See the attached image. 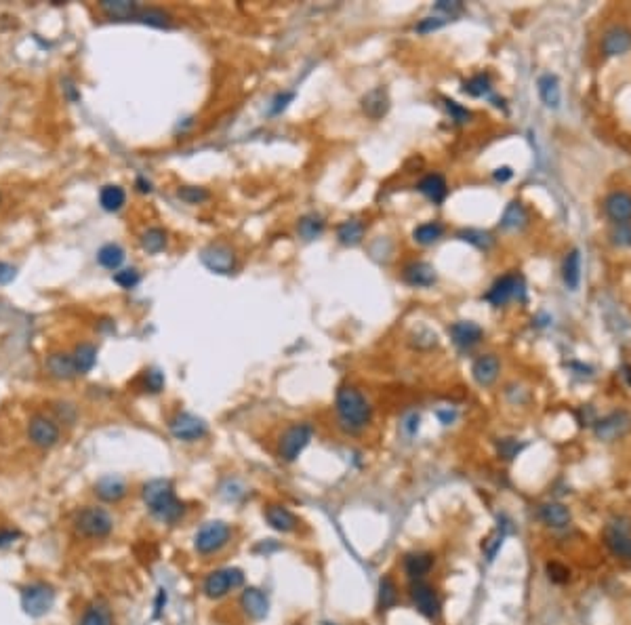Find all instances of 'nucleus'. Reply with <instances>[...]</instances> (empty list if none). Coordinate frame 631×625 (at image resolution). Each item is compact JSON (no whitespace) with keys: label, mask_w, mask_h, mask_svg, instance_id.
Here are the masks:
<instances>
[{"label":"nucleus","mask_w":631,"mask_h":625,"mask_svg":"<svg viewBox=\"0 0 631 625\" xmlns=\"http://www.w3.org/2000/svg\"><path fill=\"white\" fill-rule=\"evenodd\" d=\"M229 535H231V531L226 522H221V520L207 522L198 529V533L194 537V547L202 556L215 554L229 541Z\"/></svg>","instance_id":"39448f33"},{"label":"nucleus","mask_w":631,"mask_h":625,"mask_svg":"<svg viewBox=\"0 0 631 625\" xmlns=\"http://www.w3.org/2000/svg\"><path fill=\"white\" fill-rule=\"evenodd\" d=\"M631 430V415L627 410H615L598 421H593V434L602 443H615Z\"/></svg>","instance_id":"423d86ee"},{"label":"nucleus","mask_w":631,"mask_h":625,"mask_svg":"<svg viewBox=\"0 0 631 625\" xmlns=\"http://www.w3.org/2000/svg\"><path fill=\"white\" fill-rule=\"evenodd\" d=\"M337 236H339L341 244H345V247H356V244H360L362 238H364V224L358 222V219H350V222L339 225Z\"/></svg>","instance_id":"72a5a7b5"},{"label":"nucleus","mask_w":631,"mask_h":625,"mask_svg":"<svg viewBox=\"0 0 631 625\" xmlns=\"http://www.w3.org/2000/svg\"><path fill=\"white\" fill-rule=\"evenodd\" d=\"M547 577L553 583H566L568 577H570V571L560 562H549L547 564Z\"/></svg>","instance_id":"3c124183"},{"label":"nucleus","mask_w":631,"mask_h":625,"mask_svg":"<svg viewBox=\"0 0 631 625\" xmlns=\"http://www.w3.org/2000/svg\"><path fill=\"white\" fill-rule=\"evenodd\" d=\"M99 202L108 213H116L125 207L127 202V194L120 185H105L99 192Z\"/></svg>","instance_id":"2f4dec72"},{"label":"nucleus","mask_w":631,"mask_h":625,"mask_svg":"<svg viewBox=\"0 0 631 625\" xmlns=\"http://www.w3.org/2000/svg\"><path fill=\"white\" fill-rule=\"evenodd\" d=\"M499 371H501V362L499 358L493 356V354H486V356H480L476 362H474V379L482 386V388H489L493 386L499 377Z\"/></svg>","instance_id":"aec40b11"},{"label":"nucleus","mask_w":631,"mask_h":625,"mask_svg":"<svg viewBox=\"0 0 631 625\" xmlns=\"http://www.w3.org/2000/svg\"><path fill=\"white\" fill-rule=\"evenodd\" d=\"M46 368L57 379H72L78 375L76 366H74V358L68 356V354H53L46 360Z\"/></svg>","instance_id":"7c9ffc66"},{"label":"nucleus","mask_w":631,"mask_h":625,"mask_svg":"<svg viewBox=\"0 0 631 625\" xmlns=\"http://www.w3.org/2000/svg\"><path fill=\"white\" fill-rule=\"evenodd\" d=\"M449 333H451L454 346H459L461 350L474 348L482 339V329L476 322H469V320L454 322L451 329H449Z\"/></svg>","instance_id":"f3484780"},{"label":"nucleus","mask_w":631,"mask_h":625,"mask_svg":"<svg viewBox=\"0 0 631 625\" xmlns=\"http://www.w3.org/2000/svg\"><path fill=\"white\" fill-rule=\"evenodd\" d=\"M167 244V232L160 227H150L143 236H141V247L147 253H160Z\"/></svg>","instance_id":"58836bf2"},{"label":"nucleus","mask_w":631,"mask_h":625,"mask_svg":"<svg viewBox=\"0 0 631 625\" xmlns=\"http://www.w3.org/2000/svg\"><path fill=\"white\" fill-rule=\"evenodd\" d=\"M324 229V222L316 215H308L299 222V234L306 238V240H314L316 236H320Z\"/></svg>","instance_id":"37998d69"},{"label":"nucleus","mask_w":631,"mask_h":625,"mask_svg":"<svg viewBox=\"0 0 631 625\" xmlns=\"http://www.w3.org/2000/svg\"><path fill=\"white\" fill-rule=\"evenodd\" d=\"M137 183L141 185V187H139L141 192H150V190H152V183H150V181H143V179H139Z\"/></svg>","instance_id":"e2e57ef3"},{"label":"nucleus","mask_w":631,"mask_h":625,"mask_svg":"<svg viewBox=\"0 0 631 625\" xmlns=\"http://www.w3.org/2000/svg\"><path fill=\"white\" fill-rule=\"evenodd\" d=\"M537 87H539L541 101L547 105V108H551V110L560 108V99H562V93H560V81H558L553 74H543L541 78H539V83H537Z\"/></svg>","instance_id":"cd10ccee"},{"label":"nucleus","mask_w":631,"mask_h":625,"mask_svg":"<svg viewBox=\"0 0 631 625\" xmlns=\"http://www.w3.org/2000/svg\"><path fill=\"white\" fill-rule=\"evenodd\" d=\"M169 430L171 434L177 438V440H183V443H196L200 440L204 434H207V423L192 415V413H177L171 421H169Z\"/></svg>","instance_id":"1a4fd4ad"},{"label":"nucleus","mask_w":631,"mask_h":625,"mask_svg":"<svg viewBox=\"0 0 631 625\" xmlns=\"http://www.w3.org/2000/svg\"><path fill=\"white\" fill-rule=\"evenodd\" d=\"M631 48V30L625 26H612L602 36V53L606 57L623 55Z\"/></svg>","instance_id":"ddd939ff"},{"label":"nucleus","mask_w":631,"mask_h":625,"mask_svg":"<svg viewBox=\"0 0 631 625\" xmlns=\"http://www.w3.org/2000/svg\"><path fill=\"white\" fill-rule=\"evenodd\" d=\"M80 625H114V615L103 600H95L85 609Z\"/></svg>","instance_id":"a878e982"},{"label":"nucleus","mask_w":631,"mask_h":625,"mask_svg":"<svg viewBox=\"0 0 631 625\" xmlns=\"http://www.w3.org/2000/svg\"><path fill=\"white\" fill-rule=\"evenodd\" d=\"M97 262L108 269H116L122 262H125V251L122 247L114 244V242H108L99 249L97 253Z\"/></svg>","instance_id":"f704fd0d"},{"label":"nucleus","mask_w":631,"mask_h":625,"mask_svg":"<svg viewBox=\"0 0 631 625\" xmlns=\"http://www.w3.org/2000/svg\"><path fill=\"white\" fill-rule=\"evenodd\" d=\"M402 428H405V432L408 436H412V434L419 430V415H417V413L408 415L405 419V423H402Z\"/></svg>","instance_id":"bf43d9fd"},{"label":"nucleus","mask_w":631,"mask_h":625,"mask_svg":"<svg viewBox=\"0 0 631 625\" xmlns=\"http://www.w3.org/2000/svg\"><path fill=\"white\" fill-rule=\"evenodd\" d=\"M524 448L522 443H518L516 438H501L499 443H496V450H499V455L503 457V459H513V457H518V453Z\"/></svg>","instance_id":"a18cd8bd"},{"label":"nucleus","mask_w":631,"mask_h":625,"mask_svg":"<svg viewBox=\"0 0 631 625\" xmlns=\"http://www.w3.org/2000/svg\"><path fill=\"white\" fill-rule=\"evenodd\" d=\"M507 525H503L501 527V522H499V529H496L493 535L489 537L484 543H482V549H484V554H486V560L489 562H493L495 560V556L499 554V549H501V545H503V541H505V537H507Z\"/></svg>","instance_id":"79ce46f5"},{"label":"nucleus","mask_w":631,"mask_h":625,"mask_svg":"<svg viewBox=\"0 0 631 625\" xmlns=\"http://www.w3.org/2000/svg\"><path fill=\"white\" fill-rule=\"evenodd\" d=\"M447 21H449V19H444V17H425V19L417 26V32H421V34L434 32V30L442 28Z\"/></svg>","instance_id":"5fc2aeb1"},{"label":"nucleus","mask_w":631,"mask_h":625,"mask_svg":"<svg viewBox=\"0 0 631 625\" xmlns=\"http://www.w3.org/2000/svg\"><path fill=\"white\" fill-rule=\"evenodd\" d=\"M606 547L617 556V558H623V560H631V537L627 533V529H621L619 525H610L606 529Z\"/></svg>","instance_id":"a211bd4d"},{"label":"nucleus","mask_w":631,"mask_h":625,"mask_svg":"<svg viewBox=\"0 0 631 625\" xmlns=\"http://www.w3.org/2000/svg\"><path fill=\"white\" fill-rule=\"evenodd\" d=\"M434 567V556L432 554H408L405 558V571L410 579H421L429 573Z\"/></svg>","instance_id":"c85d7f7f"},{"label":"nucleus","mask_w":631,"mask_h":625,"mask_svg":"<svg viewBox=\"0 0 631 625\" xmlns=\"http://www.w3.org/2000/svg\"><path fill=\"white\" fill-rule=\"evenodd\" d=\"M511 177H513V171H511L509 167H501V169H496L495 171L496 181H507V179Z\"/></svg>","instance_id":"680f3d73"},{"label":"nucleus","mask_w":631,"mask_h":625,"mask_svg":"<svg viewBox=\"0 0 631 625\" xmlns=\"http://www.w3.org/2000/svg\"><path fill=\"white\" fill-rule=\"evenodd\" d=\"M15 274H17V269L13 268L11 264L0 262V284H9L15 278Z\"/></svg>","instance_id":"13d9d810"},{"label":"nucleus","mask_w":631,"mask_h":625,"mask_svg":"<svg viewBox=\"0 0 631 625\" xmlns=\"http://www.w3.org/2000/svg\"><path fill=\"white\" fill-rule=\"evenodd\" d=\"M266 520L270 522L271 529L280 531V533H291L297 529V518L295 514L284 507V505H270L266 507Z\"/></svg>","instance_id":"5701e85b"},{"label":"nucleus","mask_w":631,"mask_h":625,"mask_svg":"<svg viewBox=\"0 0 631 625\" xmlns=\"http://www.w3.org/2000/svg\"><path fill=\"white\" fill-rule=\"evenodd\" d=\"M95 495L105 503H118L127 495V482L120 476H103L95 485Z\"/></svg>","instance_id":"6ab92c4d"},{"label":"nucleus","mask_w":631,"mask_h":625,"mask_svg":"<svg viewBox=\"0 0 631 625\" xmlns=\"http://www.w3.org/2000/svg\"><path fill=\"white\" fill-rule=\"evenodd\" d=\"M179 198L185 200V202H189V205H198V202H202V200L209 198V192L202 190V187H181Z\"/></svg>","instance_id":"de8ad7c7"},{"label":"nucleus","mask_w":631,"mask_h":625,"mask_svg":"<svg viewBox=\"0 0 631 625\" xmlns=\"http://www.w3.org/2000/svg\"><path fill=\"white\" fill-rule=\"evenodd\" d=\"M405 280L410 286H432L436 282V269L425 262H417L405 268Z\"/></svg>","instance_id":"b1692460"},{"label":"nucleus","mask_w":631,"mask_h":625,"mask_svg":"<svg viewBox=\"0 0 631 625\" xmlns=\"http://www.w3.org/2000/svg\"><path fill=\"white\" fill-rule=\"evenodd\" d=\"M28 438L38 448L55 447L59 443V428L45 415H34L28 423Z\"/></svg>","instance_id":"9d476101"},{"label":"nucleus","mask_w":631,"mask_h":625,"mask_svg":"<svg viewBox=\"0 0 631 625\" xmlns=\"http://www.w3.org/2000/svg\"><path fill=\"white\" fill-rule=\"evenodd\" d=\"M610 238L619 247H631V224H615Z\"/></svg>","instance_id":"49530a36"},{"label":"nucleus","mask_w":631,"mask_h":625,"mask_svg":"<svg viewBox=\"0 0 631 625\" xmlns=\"http://www.w3.org/2000/svg\"><path fill=\"white\" fill-rule=\"evenodd\" d=\"M539 518L547 527L551 529H566L570 525V512L566 505L562 503H556V501H549V503H543L539 505Z\"/></svg>","instance_id":"412c9836"},{"label":"nucleus","mask_w":631,"mask_h":625,"mask_svg":"<svg viewBox=\"0 0 631 625\" xmlns=\"http://www.w3.org/2000/svg\"><path fill=\"white\" fill-rule=\"evenodd\" d=\"M396 602H398L396 583L390 577H383L381 583H379V606H381V611H387V609L396 606Z\"/></svg>","instance_id":"a19ab883"},{"label":"nucleus","mask_w":631,"mask_h":625,"mask_svg":"<svg viewBox=\"0 0 631 625\" xmlns=\"http://www.w3.org/2000/svg\"><path fill=\"white\" fill-rule=\"evenodd\" d=\"M459 238L465 240V242L476 244L478 249H489V247L493 244L491 234H486V232H482V229H463V232H459Z\"/></svg>","instance_id":"c03bdc74"},{"label":"nucleus","mask_w":631,"mask_h":625,"mask_svg":"<svg viewBox=\"0 0 631 625\" xmlns=\"http://www.w3.org/2000/svg\"><path fill=\"white\" fill-rule=\"evenodd\" d=\"M562 276H564V284L570 291H577L579 289V282H581V253H579V249H573L566 255L564 268H562Z\"/></svg>","instance_id":"c756f323"},{"label":"nucleus","mask_w":631,"mask_h":625,"mask_svg":"<svg viewBox=\"0 0 631 625\" xmlns=\"http://www.w3.org/2000/svg\"><path fill=\"white\" fill-rule=\"evenodd\" d=\"M410 598H412V604L417 606V611L427 617V619H436L440 615V600H438V594L434 592L432 585L423 583V581H417L410 585Z\"/></svg>","instance_id":"f8f14e48"},{"label":"nucleus","mask_w":631,"mask_h":625,"mask_svg":"<svg viewBox=\"0 0 631 625\" xmlns=\"http://www.w3.org/2000/svg\"><path fill=\"white\" fill-rule=\"evenodd\" d=\"M19 537H21V533L17 529H0V549L13 545Z\"/></svg>","instance_id":"6e6d98bb"},{"label":"nucleus","mask_w":631,"mask_h":625,"mask_svg":"<svg viewBox=\"0 0 631 625\" xmlns=\"http://www.w3.org/2000/svg\"><path fill=\"white\" fill-rule=\"evenodd\" d=\"M463 91L469 97H491L493 95V85H491V78L486 74H478V76L469 78L463 85Z\"/></svg>","instance_id":"ea45409f"},{"label":"nucleus","mask_w":631,"mask_h":625,"mask_svg":"<svg viewBox=\"0 0 631 625\" xmlns=\"http://www.w3.org/2000/svg\"><path fill=\"white\" fill-rule=\"evenodd\" d=\"M167 604V589H158V596H156V611H154V617H160L162 609Z\"/></svg>","instance_id":"052dcab7"},{"label":"nucleus","mask_w":631,"mask_h":625,"mask_svg":"<svg viewBox=\"0 0 631 625\" xmlns=\"http://www.w3.org/2000/svg\"><path fill=\"white\" fill-rule=\"evenodd\" d=\"M442 234H444V227L440 224H436V222H429V224H421L414 232H412V236H414V240L419 242V244H434V242H438L440 238H442Z\"/></svg>","instance_id":"4c0bfd02"},{"label":"nucleus","mask_w":631,"mask_h":625,"mask_svg":"<svg viewBox=\"0 0 631 625\" xmlns=\"http://www.w3.org/2000/svg\"><path fill=\"white\" fill-rule=\"evenodd\" d=\"M604 211L615 224H630L631 219V194L612 192L604 200Z\"/></svg>","instance_id":"dca6fc26"},{"label":"nucleus","mask_w":631,"mask_h":625,"mask_svg":"<svg viewBox=\"0 0 631 625\" xmlns=\"http://www.w3.org/2000/svg\"><path fill=\"white\" fill-rule=\"evenodd\" d=\"M99 6L110 19H116V21L135 19L137 11H139L135 2H129V0H103Z\"/></svg>","instance_id":"393cba45"},{"label":"nucleus","mask_w":631,"mask_h":625,"mask_svg":"<svg viewBox=\"0 0 631 625\" xmlns=\"http://www.w3.org/2000/svg\"><path fill=\"white\" fill-rule=\"evenodd\" d=\"M135 21H141L145 26H154V28H169L171 26L169 13H165L162 9H154V6L139 9L135 15Z\"/></svg>","instance_id":"c9c22d12"},{"label":"nucleus","mask_w":631,"mask_h":625,"mask_svg":"<svg viewBox=\"0 0 631 625\" xmlns=\"http://www.w3.org/2000/svg\"><path fill=\"white\" fill-rule=\"evenodd\" d=\"M200 262L215 274H231L236 268V255L227 244H209L202 249Z\"/></svg>","instance_id":"9b49d317"},{"label":"nucleus","mask_w":631,"mask_h":625,"mask_svg":"<svg viewBox=\"0 0 631 625\" xmlns=\"http://www.w3.org/2000/svg\"><path fill=\"white\" fill-rule=\"evenodd\" d=\"M419 192L429 198L434 205H440L444 202V198L449 196V185H447V179L438 173H432V175H425V177L419 181Z\"/></svg>","instance_id":"4be33fe9"},{"label":"nucleus","mask_w":631,"mask_h":625,"mask_svg":"<svg viewBox=\"0 0 631 625\" xmlns=\"http://www.w3.org/2000/svg\"><path fill=\"white\" fill-rule=\"evenodd\" d=\"M242 581H244V575L240 569H219V571H213L207 575L202 589L209 598L217 600V598H224L231 589L240 587Z\"/></svg>","instance_id":"0eeeda50"},{"label":"nucleus","mask_w":631,"mask_h":625,"mask_svg":"<svg viewBox=\"0 0 631 625\" xmlns=\"http://www.w3.org/2000/svg\"><path fill=\"white\" fill-rule=\"evenodd\" d=\"M522 289V280L516 274H507L503 278H499L495 284L491 286V291L486 293V301H491L493 306H505L509 299H513Z\"/></svg>","instance_id":"4468645a"},{"label":"nucleus","mask_w":631,"mask_h":625,"mask_svg":"<svg viewBox=\"0 0 631 625\" xmlns=\"http://www.w3.org/2000/svg\"><path fill=\"white\" fill-rule=\"evenodd\" d=\"M55 604V589L46 581H32L21 587V609L28 617H45Z\"/></svg>","instance_id":"20e7f679"},{"label":"nucleus","mask_w":631,"mask_h":625,"mask_svg":"<svg viewBox=\"0 0 631 625\" xmlns=\"http://www.w3.org/2000/svg\"><path fill=\"white\" fill-rule=\"evenodd\" d=\"M310 440H312V425L297 423V425L288 428L280 438V448H278L280 457L284 461H295L303 453V448L310 445Z\"/></svg>","instance_id":"6e6552de"},{"label":"nucleus","mask_w":631,"mask_h":625,"mask_svg":"<svg viewBox=\"0 0 631 625\" xmlns=\"http://www.w3.org/2000/svg\"><path fill=\"white\" fill-rule=\"evenodd\" d=\"M145 388L152 392V394H158L162 388H165V377L160 371H147L145 373Z\"/></svg>","instance_id":"603ef678"},{"label":"nucleus","mask_w":631,"mask_h":625,"mask_svg":"<svg viewBox=\"0 0 631 625\" xmlns=\"http://www.w3.org/2000/svg\"><path fill=\"white\" fill-rule=\"evenodd\" d=\"M528 222V215H526V209H524V205L522 202H518V200H513V202H509L507 205V209H505V213H503V217H501V227L503 229H522L524 225Z\"/></svg>","instance_id":"473e14b6"},{"label":"nucleus","mask_w":631,"mask_h":625,"mask_svg":"<svg viewBox=\"0 0 631 625\" xmlns=\"http://www.w3.org/2000/svg\"><path fill=\"white\" fill-rule=\"evenodd\" d=\"M72 358H74L76 373L78 375H85V373H89L90 368L95 366V362H97V350L90 344H83V346L76 348V352H74Z\"/></svg>","instance_id":"e433bc0d"},{"label":"nucleus","mask_w":631,"mask_h":625,"mask_svg":"<svg viewBox=\"0 0 631 625\" xmlns=\"http://www.w3.org/2000/svg\"><path fill=\"white\" fill-rule=\"evenodd\" d=\"M240 604H242L244 613H246L251 619H255V621L266 619L268 613H270V600H268V596H266L261 589H257V587H246V589L242 592Z\"/></svg>","instance_id":"2eb2a0df"},{"label":"nucleus","mask_w":631,"mask_h":625,"mask_svg":"<svg viewBox=\"0 0 631 625\" xmlns=\"http://www.w3.org/2000/svg\"><path fill=\"white\" fill-rule=\"evenodd\" d=\"M114 282L120 284L122 289H133L137 282H139V272L133 268L122 269V272H116L114 276Z\"/></svg>","instance_id":"8fccbe9b"},{"label":"nucleus","mask_w":631,"mask_h":625,"mask_svg":"<svg viewBox=\"0 0 631 625\" xmlns=\"http://www.w3.org/2000/svg\"><path fill=\"white\" fill-rule=\"evenodd\" d=\"M293 97H295V93H282V95H278V97L273 99L271 114H280V112L288 105V101H293Z\"/></svg>","instance_id":"4d7b16f0"},{"label":"nucleus","mask_w":631,"mask_h":625,"mask_svg":"<svg viewBox=\"0 0 631 625\" xmlns=\"http://www.w3.org/2000/svg\"><path fill=\"white\" fill-rule=\"evenodd\" d=\"M141 495H143V501H145L147 510L152 512V516H156L162 522L173 525L185 512V505L177 499L171 480H162V478L150 480L143 485Z\"/></svg>","instance_id":"f257e3e1"},{"label":"nucleus","mask_w":631,"mask_h":625,"mask_svg":"<svg viewBox=\"0 0 631 625\" xmlns=\"http://www.w3.org/2000/svg\"><path fill=\"white\" fill-rule=\"evenodd\" d=\"M362 108H364V112L370 116V118H381L387 110H390V97H387V93L385 89H372L364 99H362Z\"/></svg>","instance_id":"bb28decb"},{"label":"nucleus","mask_w":631,"mask_h":625,"mask_svg":"<svg viewBox=\"0 0 631 625\" xmlns=\"http://www.w3.org/2000/svg\"><path fill=\"white\" fill-rule=\"evenodd\" d=\"M114 529V520L108 510L87 505L74 516V531L85 539H105Z\"/></svg>","instance_id":"7ed1b4c3"},{"label":"nucleus","mask_w":631,"mask_h":625,"mask_svg":"<svg viewBox=\"0 0 631 625\" xmlns=\"http://www.w3.org/2000/svg\"><path fill=\"white\" fill-rule=\"evenodd\" d=\"M434 9H436V13H442L444 19L451 21L454 15H459V13L463 11V4H461V2H449V0H442V2H438Z\"/></svg>","instance_id":"864d4df0"},{"label":"nucleus","mask_w":631,"mask_h":625,"mask_svg":"<svg viewBox=\"0 0 631 625\" xmlns=\"http://www.w3.org/2000/svg\"><path fill=\"white\" fill-rule=\"evenodd\" d=\"M337 413H339L341 425L345 430H350V432L362 430L370 421V415H372L368 401L354 388L339 390V394H337Z\"/></svg>","instance_id":"f03ea898"},{"label":"nucleus","mask_w":631,"mask_h":625,"mask_svg":"<svg viewBox=\"0 0 631 625\" xmlns=\"http://www.w3.org/2000/svg\"><path fill=\"white\" fill-rule=\"evenodd\" d=\"M444 103H447V110L451 112L452 120H454L457 125H463V123H467V120L471 118V112H469L467 108L459 105L457 101H452V99H444Z\"/></svg>","instance_id":"09e8293b"}]
</instances>
